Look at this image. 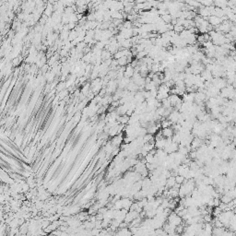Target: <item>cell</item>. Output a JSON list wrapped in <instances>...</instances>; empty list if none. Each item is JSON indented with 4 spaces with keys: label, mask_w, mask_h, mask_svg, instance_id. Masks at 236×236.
<instances>
[{
    "label": "cell",
    "mask_w": 236,
    "mask_h": 236,
    "mask_svg": "<svg viewBox=\"0 0 236 236\" xmlns=\"http://www.w3.org/2000/svg\"><path fill=\"white\" fill-rule=\"evenodd\" d=\"M208 21H209V23H210V25L213 27V26L220 25V23L223 22V20H222V19H220V18H218V17H216V16H210V17H209V19H208Z\"/></svg>",
    "instance_id": "6da1fadb"
},
{
    "label": "cell",
    "mask_w": 236,
    "mask_h": 236,
    "mask_svg": "<svg viewBox=\"0 0 236 236\" xmlns=\"http://www.w3.org/2000/svg\"><path fill=\"white\" fill-rule=\"evenodd\" d=\"M163 135L165 137H171L173 135V130L169 128V127L168 128H164L163 129Z\"/></svg>",
    "instance_id": "7a4b0ae2"
}]
</instances>
